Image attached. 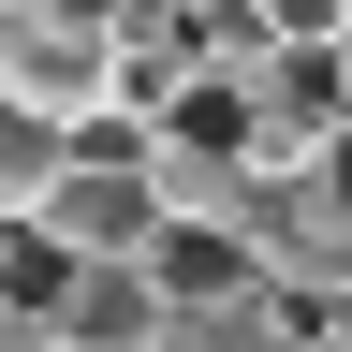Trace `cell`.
I'll use <instances>...</instances> for the list:
<instances>
[{
  "label": "cell",
  "mask_w": 352,
  "mask_h": 352,
  "mask_svg": "<svg viewBox=\"0 0 352 352\" xmlns=\"http://www.w3.org/2000/svg\"><path fill=\"white\" fill-rule=\"evenodd\" d=\"M0 103L44 118L59 147L118 132V30L88 0H0Z\"/></svg>",
  "instance_id": "cell-1"
},
{
  "label": "cell",
  "mask_w": 352,
  "mask_h": 352,
  "mask_svg": "<svg viewBox=\"0 0 352 352\" xmlns=\"http://www.w3.org/2000/svg\"><path fill=\"white\" fill-rule=\"evenodd\" d=\"M30 250H44V264H147V250H162L147 147H74V162H59V191L30 206Z\"/></svg>",
  "instance_id": "cell-2"
},
{
  "label": "cell",
  "mask_w": 352,
  "mask_h": 352,
  "mask_svg": "<svg viewBox=\"0 0 352 352\" xmlns=\"http://www.w3.org/2000/svg\"><path fill=\"white\" fill-rule=\"evenodd\" d=\"M235 264H250L264 294L323 308V294H352V220L323 206V176H250V206H235Z\"/></svg>",
  "instance_id": "cell-3"
},
{
  "label": "cell",
  "mask_w": 352,
  "mask_h": 352,
  "mask_svg": "<svg viewBox=\"0 0 352 352\" xmlns=\"http://www.w3.org/2000/svg\"><path fill=\"white\" fill-rule=\"evenodd\" d=\"M44 352H162V279L147 264H59V294L30 308Z\"/></svg>",
  "instance_id": "cell-4"
},
{
  "label": "cell",
  "mask_w": 352,
  "mask_h": 352,
  "mask_svg": "<svg viewBox=\"0 0 352 352\" xmlns=\"http://www.w3.org/2000/svg\"><path fill=\"white\" fill-rule=\"evenodd\" d=\"M59 162H74V147H59V132H44V118H15V103H0V235H30V206H44V191H59Z\"/></svg>",
  "instance_id": "cell-5"
},
{
  "label": "cell",
  "mask_w": 352,
  "mask_h": 352,
  "mask_svg": "<svg viewBox=\"0 0 352 352\" xmlns=\"http://www.w3.org/2000/svg\"><path fill=\"white\" fill-rule=\"evenodd\" d=\"M308 176H323V206L352 220V132H338V147H323V162H308Z\"/></svg>",
  "instance_id": "cell-6"
},
{
  "label": "cell",
  "mask_w": 352,
  "mask_h": 352,
  "mask_svg": "<svg viewBox=\"0 0 352 352\" xmlns=\"http://www.w3.org/2000/svg\"><path fill=\"white\" fill-rule=\"evenodd\" d=\"M0 352H44V338H30V323H15V308H0Z\"/></svg>",
  "instance_id": "cell-7"
}]
</instances>
